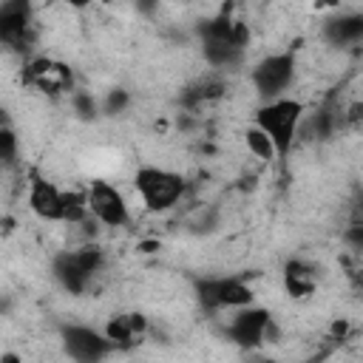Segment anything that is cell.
I'll use <instances>...</instances> for the list:
<instances>
[{
  "label": "cell",
  "instance_id": "obj_18",
  "mask_svg": "<svg viewBox=\"0 0 363 363\" xmlns=\"http://www.w3.org/2000/svg\"><path fill=\"white\" fill-rule=\"evenodd\" d=\"M20 156V136L11 125L0 128V164H14Z\"/></svg>",
  "mask_w": 363,
  "mask_h": 363
},
{
  "label": "cell",
  "instance_id": "obj_7",
  "mask_svg": "<svg viewBox=\"0 0 363 363\" xmlns=\"http://www.w3.org/2000/svg\"><path fill=\"white\" fill-rule=\"evenodd\" d=\"M60 343L74 363H102L111 352H116L102 329H94L88 323H65L60 329Z\"/></svg>",
  "mask_w": 363,
  "mask_h": 363
},
{
  "label": "cell",
  "instance_id": "obj_22",
  "mask_svg": "<svg viewBox=\"0 0 363 363\" xmlns=\"http://www.w3.org/2000/svg\"><path fill=\"white\" fill-rule=\"evenodd\" d=\"M6 125H11V116H9V111L0 105V128H6Z\"/></svg>",
  "mask_w": 363,
  "mask_h": 363
},
{
  "label": "cell",
  "instance_id": "obj_24",
  "mask_svg": "<svg viewBox=\"0 0 363 363\" xmlns=\"http://www.w3.org/2000/svg\"><path fill=\"white\" fill-rule=\"evenodd\" d=\"M306 363H312V360H306Z\"/></svg>",
  "mask_w": 363,
  "mask_h": 363
},
{
  "label": "cell",
  "instance_id": "obj_21",
  "mask_svg": "<svg viewBox=\"0 0 363 363\" xmlns=\"http://www.w3.org/2000/svg\"><path fill=\"white\" fill-rule=\"evenodd\" d=\"M0 363H23V357L17 352H3L0 354Z\"/></svg>",
  "mask_w": 363,
  "mask_h": 363
},
{
  "label": "cell",
  "instance_id": "obj_13",
  "mask_svg": "<svg viewBox=\"0 0 363 363\" xmlns=\"http://www.w3.org/2000/svg\"><path fill=\"white\" fill-rule=\"evenodd\" d=\"M281 281H284V289L289 298L303 301V298L315 295V289H318V267L309 264L306 258H289L281 269Z\"/></svg>",
  "mask_w": 363,
  "mask_h": 363
},
{
  "label": "cell",
  "instance_id": "obj_19",
  "mask_svg": "<svg viewBox=\"0 0 363 363\" xmlns=\"http://www.w3.org/2000/svg\"><path fill=\"white\" fill-rule=\"evenodd\" d=\"M128 105H130V96H128V91L116 88V91H111V94L102 99V113H108V116H116V113H122Z\"/></svg>",
  "mask_w": 363,
  "mask_h": 363
},
{
  "label": "cell",
  "instance_id": "obj_16",
  "mask_svg": "<svg viewBox=\"0 0 363 363\" xmlns=\"http://www.w3.org/2000/svg\"><path fill=\"white\" fill-rule=\"evenodd\" d=\"M88 216V199L79 190H62V224H85Z\"/></svg>",
  "mask_w": 363,
  "mask_h": 363
},
{
  "label": "cell",
  "instance_id": "obj_11",
  "mask_svg": "<svg viewBox=\"0 0 363 363\" xmlns=\"http://www.w3.org/2000/svg\"><path fill=\"white\" fill-rule=\"evenodd\" d=\"M28 210L40 218V221H62V190L40 176V173H31V182H28Z\"/></svg>",
  "mask_w": 363,
  "mask_h": 363
},
{
  "label": "cell",
  "instance_id": "obj_5",
  "mask_svg": "<svg viewBox=\"0 0 363 363\" xmlns=\"http://www.w3.org/2000/svg\"><path fill=\"white\" fill-rule=\"evenodd\" d=\"M196 301L207 312H233L255 303L252 286L238 275H204L193 281Z\"/></svg>",
  "mask_w": 363,
  "mask_h": 363
},
{
  "label": "cell",
  "instance_id": "obj_9",
  "mask_svg": "<svg viewBox=\"0 0 363 363\" xmlns=\"http://www.w3.org/2000/svg\"><path fill=\"white\" fill-rule=\"evenodd\" d=\"M23 85L28 88H37L48 96H60V94H68L71 85H74V74L65 62L54 60V57H34L23 65V74H20Z\"/></svg>",
  "mask_w": 363,
  "mask_h": 363
},
{
  "label": "cell",
  "instance_id": "obj_20",
  "mask_svg": "<svg viewBox=\"0 0 363 363\" xmlns=\"http://www.w3.org/2000/svg\"><path fill=\"white\" fill-rule=\"evenodd\" d=\"M74 111L79 116H96V102L91 99V94H74Z\"/></svg>",
  "mask_w": 363,
  "mask_h": 363
},
{
  "label": "cell",
  "instance_id": "obj_14",
  "mask_svg": "<svg viewBox=\"0 0 363 363\" xmlns=\"http://www.w3.org/2000/svg\"><path fill=\"white\" fill-rule=\"evenodd\" d=\"M323 37L332 45H352L363 37V17L360 14H337L323 23Z\"/></svg>",
  "mask_w": 363,
  "mask_h": 363
},
{
  "label": "cell",
  "instance_id": "obj_17",
  "mask_svg": "<svg viewBox=\"0 0 363 363\" xmlns=\"http://www.w3.org/2000/svg\"><path fill=\"white\" fill-rule=\"evenodd\" d=\"M244 145H247V150H250L255 159H261V162L275 159V147H272V142H269L255 125H250V128L244 130Z\"/></svg>",
  "mask_w": 363,
  "mask_h": 363
},
{
  "label": "cell",
  "instance_id": "obj_6",
  "mask_svg": "<svg viewBox=\"0 0 363 363\" xmlns=\"http://www.w3.org/2000/svg\"><path fill=\"white\" fill-rule=\"evenodd\" d=\"M295 74H298V57L295 51L286 48V51H272L261 57L250 71V82L261 102H272L286 96V91L295 82Z\"/></svg>",
  "mask_w": 363,
  "mask_h": 363
},
{
  "label": "cell",
  "instance_id": "obj_3",
  "mask_svg": "<svg viewBox=\"0 0 363 363\" xmlns=\"http://www.w3.org/2000/svg\"><path fill=\"white\" fill-rule=\"evenodd\" d=\"M102 264H105L102 250H99L96 244H82V247H77V250L57 252L54 261H51V275H54V281H57L65 292L82 295V292L91 286L94 275L102 269Z\"/></svg>",
  "mask_w": 363,
  "mask_h": 363
},
{
  "label": "cell",
  "instance_id": "obj_15",
  "mask_svg": "<svg viewBox=\"0 0 363 363\" xmlns=\"http://www.w3.org/2000/svg\"><path fill=\"white\" fill-rule=\"evenodd\" d=\"M244 54H247V48L230 45V43H207V40H201V57L216 71H227V68L241 65L244 62Z\"/></svg>",
  "mask_w": 363,
  "mask_h": 363
},
{
  "label": "cell",
  "instance_id": "obj_4",
  "mask_svg": "<svg viewBox=\"0 0 363 363\" xmlns=\"http://www.w3.org/2000/svg\"><path fill=\"white\" fill-rule=\"evenodd\" d=\"M224 335L233 346L244 349V352H252L264 343H275L278 337V323L272 318V312L267 306H258V303H250V306H241V309H233L227 326H224Z\"/></svg>",
  "mask_w": 363,
  "mask_h": 363
},
{
  "label": "cell",
  "instance_id": "obj_8",
  "mask_svg": "<svg viewBox=\"0 0 363 363\" xmlns=\"http://www.w3.org/2000/svg\"><path fill=\"white\" fill-rule=\"evenodd\" d=\"M85 199H88V216L102 224V227H125L130 221V210H128V201L122 196V190L111 182H91L88 190H85Z\"/></svg>",
  "mask_w": 363,
  "mask_h": 363
},
{
  "label": "cell",
  "instance_id": "obj_12",
  "mask_svg": "<svg viewBox=\"0 0 363 363\" xmlns=\"http://www.w3.org/2000/svg\"><path fill=\"white\" fill-rule=\"evenodd\" d=\"M147 318L142 312H116L105 320L102 335L111 340L113 349H133L147 335Z\"/></svg>",
  "mask_w": 363,
  "mask_h": 363
},
{
  "label": "cell",
  "instance_id": "obj_10",
  "mask_svg": "<svg viewBox=\"0 0 363 363\" xmlns=\"http://www.w3.org/2000/svg\"><path fill=\"white\" fill-rule=\"evenodd\" d=\"M31 20H34V9L28 0L0 3V43H3V48L26 51L34 40Z\"/></svg>",
  "mask_w": 363,
  "mask_h": 363
},
{
  "label": "cell",
  "instance_id": "obj_1",
  "mask_svg": "<svg viewBox=\"0 0 363 363\" xmlns=\"http://www.w3.org/2000/svg\"><path fill=\"white\" fill-rule=\"evenodd\" d=\"M303 122V102L292 99V96H281L272 102H261L255 108V128L272 142L275 156H289L295 139H298V128Z\"/></svg>",
  "mask_w": 363,
  "mask_h": 363
},
{
  "label": "cell",
  "instance_id": "obj_23",
  "mask_svg": "<svg viewBox=\"0 0 363 363\" xmlns=\"http://www.w3.org/2000/svg\"><path fill=\"white\" fill-rule=\"evenodd\" d=\"M0 57H3V43H0Z\"/></svg>",
  "mask_w": 363,
  "mask_h": 363
},
{
  "label": "cell",
  "instance_id": "obj_2",
  "mask_svg": "<svg viewBox=\"0 0 363 363\" xmlns=\"http://www.w3.org/2000/svg\"><path fill=\"white\" fill-rule=\"evenodd\" d=\"M133 187H136V196L147 213H167L182 201L187 182L182 173H176L170 167L142 164L133 173Z\"/></svg>",
  "mask_w": 363,
  "mask_h": 363
}]
</instances>
